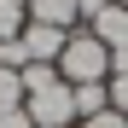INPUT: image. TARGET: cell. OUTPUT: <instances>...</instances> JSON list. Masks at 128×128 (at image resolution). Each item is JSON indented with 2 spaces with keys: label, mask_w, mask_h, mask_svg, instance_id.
<instances>
[{
  "label": "cell",
  "mask_w": 128,
  "mask_h": 128,
  "mask_svg": "<svg viewBox=\"0 0 128 128\" xmlns=\"http://www.w3.org/2000/svg\"><path fill=\"white\" fill-rule=\"evenodd\" d=\"M58 76L70 88H82V82H111V47L93 29H70V41L58 52Z\"/></svg>",
  "instance_id": "1"
},
{
  "label": "cell",
  "mask_w": 128,
  "mask_h": 128,
  "mask_svg": "<svg viewBox=\"0 0 128 128\" xmlns=\"http://www.w3.org/2000/svg\"><path fill=\"white\" fill-rule=\"evenodd\" d=\"M24 111H29V122H35V128H70V122H76V88L58 76L52 88H41V93H29V99H24Z\"/></svg>",
  "instance_id": "2"
},
{
  "label": "cell",
  "mask_w": 128,
  "mask_h": 128,
  "mask_svg": "<svg viewBox=\"0 0 128 128\" xmlns=\"http://www.w3.org/2000/svg\"><path fill=\"white\" fill-rule=\"evenodd\" d=\"M18 41H24V58H29V64H58V52H64V41H70V35L52 29V24H24Z\"/></svg>",
  "instance_id": "3"
},
{
  "label": "cell",
  "mask_w": 128,
  "mask_h": 128,
  "mask_svg": "<svg viewBox=\"0 0 128 128\" xmlns=\"http://www.w3.org/2000/svg\"><path fill=\"white\" fill-rule=\"evenodd\" d=\"M88 29H93L111 52H128V6H116V0H111V6H99V12L88 18Z\"/></svg>",
  "instance_id": "4"
},
{
  "label": "cell",
  "mask_w": 128,
  "mask_h": 128,
  "mask_svg": "<svg viewBox=\"0 0 128 128\" xmlns=\"http://www.w3.org/2000/svg\"><path fill=\"white\" fill-rule=\"evenodd\" d=\"M29 24H52V29L70 35L82 24V12H76V0H29Z\"/></svg>",
  "instance_id": "5"
},
{
  "label": "cell",
  "mask_w": 128,
  "mask_h": 128,
  "mask_svg": "<svg viewBox=\"0 0 128 128\" xmlns=\"http://www.w3.org/2000/svg\"><path fill=\"white\" fill-rule=\"evenodd\" d=\"M99 111H111V88H105V82H82V88H76V116L88 122Z\"/></svg>",
  "instance_id": "6"
},
{
  "label": "cell",
  "mask_w": 128,
  "mask_h": 128,
  "mask_svg": "<svg viewBox=\"0 0 128 128\" xmlns=\"http://www.w3.org/2000/svg\"><path fill=\"white\" fill-rule=\"evenodd\" d=\"M29 24V0H0V41H18Z\"/></svg>",
  "instance_id": "7"
},
{
  "label": "cell",
  "mask_w": 128,
  "mask_h": 128,
  "mask_svg": "<svg viewBox=\"0 0 128 128\" xmlns=\"http://www.w3.org/2000/svg\"><path fill=\"white\" fill-rule=\"evenodd\" d=\"M18 76H24V99H29V93H41V88L58 82V64H24Z\"/></svg>",
  "instance_id": "8"
},
{
  "label": "cell",
  "mask_w": 128,
  "mask_h": 128,
  "mask_svg": "<svg viewBox=\"0 0 128 128\" xmlns=\"http://www.w3.org/2000/svg\"><path fill=\"white\" fill-rule=\"evenodd\" d=\"M18 105H24V76L18 70H0V116L18 111Z\"/></svg>",
  "instance_id": "9"
},
{
  "label": "cell",
  "mask_w": 128,
  "mask_h": 128,
  "mask_svg": "<svg viewBox=\"0 0 128 128\" xmlns=\"http://www.w3.org/2000/svg\"><path fill=\"white\" fill-rule=\"evenodd\" d=\"M105 88H111V111L128 116V70H111V82H105Z\"/></svg>",
  "instance_id": "10"
},
{
  "label": "cell",
  "mask_w": 128,
  "mask_h": 128,
  "mask_svg": "<svg viewBox=\"0 0 128 128\" xmlns=\"http://www.w3.org/2000/svg\"><path fill=\"white\" fill-rule=\"evenodd\" d=\"M82 128H128V116H122V111H99V116H88Z\"/></svg>",
  "instance_id": "11"
},
{
  "label": "cell",
  "mask_w": 128,
  "mask_h": 128,
  "mask_svg": "<svg viewBox=\"0 0 128 128\" xmlns=\"http://www.w3.org/2000/svg\"><path fill=\"white\" fill-rule=\"evenodd\" d=\"M0 128H35V122H29V111H24V105H18V111H6V116H0Z\"/></svg>",
  "instance_id": "12"
},
{
  "label": "cell",
  "mask_w": 128,
  "mask_h": 128,
  "mask_svg": "<svg viewBox=\"0 0 128 128\" xmlns=\"http://www.w3.org/2000/svg\"><path fill=\"white\" fill-rule=\"evenodd\" d=\"M116 6H128V0H116Z\"/></svg>",
  "instance_id": "13"
},
{
  "label": "cell",
  "mask_w": 128,
  "mask_h": 128,
  "mask_svg": "<svg viewBox=\"0 0 128 128\" xmlns=\"http://www.w3.org/2000/svg\"><path fill=\"white\" fill-rule=\"evenodd\" d=\"M70 128H76V122H70Z\"/></svg>",
  "instance_id": "14"
}]
</instances>
